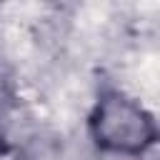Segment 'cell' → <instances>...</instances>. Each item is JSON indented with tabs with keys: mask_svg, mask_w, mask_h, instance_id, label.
<instances>
[{
	"mask_svg": "<svg viewBox=\"0 0 160 160\" xmlns=\"http://www.w3.org/2000/svg\"><path fill=\"white\" fill-rule=\"evenodd\" d=\"M88 130L92 142L115 155H142L158 140L155 118L132 98L110 90L95 102Z\"/></svg>",
	"mask_w": 160,
	"mask_h": 160,
	"instance_id": "1",
	"label": "cell"
}]
</instances>
